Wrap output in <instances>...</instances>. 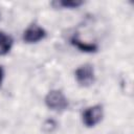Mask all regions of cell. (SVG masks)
I'll list each match as a JSON object with an SVG mask.
<instances>
[{
	"mask_svg": "<svg viewBox=\"0 0 134 134\" xmlns=\"http://www.w3.org/2000/svg\"><path fill=\"white\" fill-rule=\"evenodd\" d=\"M45 106L54 112H63L69 107V102L66 95L58 89H52L47 92V94L44 97Z\"/></svg>",
	"mask_w": 134,
	"mask_h": 134,
	"instance_id": "cell-1",
	"label": "cell"
},
{
	"mask_svg": "<svg viewBox=\"0 0 134 134\" xmlns=\"http://www.w3.org/2000/svg\"><path fill=\"white\" fill-rule=\"evenodd\" d=\"M74 77L76 83L84 88L90 87L95 82V72L93 65L89 63H85L80 65L74 71Z\"/></svg>",
	"mask_w": 134,
	"mask_h": 134,
	"instance_id": "cell-2",
	"label": "cell"
},
{
	"mask_svg": "<svg viewBox=\"0 0 134 134\" xmlns=\"http://www.w3.org/2000/svg\"><path fill=\"white\" fill-rule=\"evenodd\" d=\"M104 117V108L102 105L96 104L86 108L82 113V121L86 128H94Z\"/></svg>",
	"mask_w": 134,
	"mask_h": 134,
	"instance_id": "cell-3",
	"label": "cell"
},
{
	"mask_svg": "<svg viewBox=\"0 0 134 134\" xmlns=\"http://www.w3.org/2000/svg\"><path fill=\"white\" fill-rule=\"evenodd\" d=\"M47 36L46 30L39 24L32 23L23 31L22 40L26 44H36L44 40Z\"/></svg>",
	"mask_w": 134,
	"mask_h": 134,
	"instance_id": "cell-4",
	"label": "cell"
},
{
	"mask_svg": "<svg viewBox=\"0 0 134 134\" xmlns=\"http://www.w3.org/2000/svg\"><path fill=\"white\" fill-rule=\"evenodd\" d=\"M69 42L73 47H75L76 49H79L82 52L93 53V52H96L98 50V45L96 43H94V42H85V41L81 40L77 35H73L72 37H70Z\"/></svg>",
	"mask_w": 134,
	"mask_h": 134,
	"instance_id": "cell-5",
	"label": "cell"
},
{
	"mask_svg": "<svg viewBox=\"0 0 134 134\" xmlns=\"http://www.w3.org/2000/svg\"><path fill=\"white\" fill-rule=\"evenodd\" d=\"M51 6L54 8H60V9H73L82 6L84 4V1L82 0H54L51 3Z\"/></svg>",
	"mask_w": 134,
	"mask_h": 134,
	"instance_id": "cell-6",
	"label": "cell"
},
{
	"mask_svg": "<svg viewBox=\"0 0 134 134\" xmlns=\"http://www.w3.org/2000/svg\"><path fill=\"white\" fill-rule=\"evenodd\" d=\"M13 45H14V40L12 36L0 30V55L7 54L12 50Z\"/></svg>",
	"mask_w": 134,
	"mask_h": 134,
	"instance_id": "cell-7",
	"label": "cell"
},
{
	"mask_svg": "<svg viewBox=\"0 0 134 134\" xmlns=\"http://www.w3.org/2000/svg\"><path fill=\"white\" fill-rule=\"evenodd\" d=\"M3 79H4V70H3V68L0 66V86H1V84H2V82H3Z\"/></svg>",
	"mask_w": 134,
	"mask_h": 134,
	"instance_id": "cell-8",
	"label": "cell"
}]
</instances>
